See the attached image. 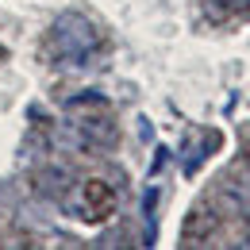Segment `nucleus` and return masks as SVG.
I'll return each mask as SVG.
<instances>
[{
  "label": "nucleus",
  "instance_id": "3",
  "mask_svg": "<svg viewBox=\"0 0 250 250\" xmlns=\"http://www.w3.org/2000/svg\"><path fill=\"white\" fill-rule=\"evenodd\" d=\"M216 223H219L216 208L196 204V208L185 216V223H181V243H185V247H200V243H208L212 231H216Z\"/></svg>",
  "mask_w": 250,
  "mask_h": 250
},
{
  "label": "nucleus",
  "instance_id": "6",
  "mask_svg": "<svg viewBox=\"0 0 250 250\" xmlns=\"http://www.w3.org/2000/svg\"><path fill=\"white\" fill-rule=\"evenodd\" d=\"M247 162H250V143H247Z\"/></svg>",
  "mask_w": 250,
  "mask_h": 250
},
{
  "label": "nucleus",
  "instance_id": "1",
  "mask_svg": "<svg viewBox=\"0 0 250 250\" xmlns=\"http://www.w3.org/2000/svg\"><path fill=\"white\" fill-rule=\"evenodd\" d=\"M100 46H104V35L89 16L62 12L42 39V58L50 65H85Z\"/></svg>",
  "mask_w": 250,
  "mask_h": 250
},
{
  "label": "nucleus",
  "instance_id": "2",
  "mask_svg": "<svg viewBox=\"0 0 250 250\" xmlns=\"http://www.w3.org/2000/svg\"><path fill=\"white\" fill-rule=\"evenodd\" d=\"M77 212H81V219H108L116 212V188L104 177H85L77 185Z\"/></svg>",
  "mask_w": 250,
  "mask_h": 250
},
{
  "label": "nucleus",
  "instance_id": "4",
  "mask_svg": "<svg viewBox=\"0 0 250 250\" xmlns=\"http://www.w3.org/2000/svg\"><path fill=\"white\" fill-rule=\"evenodd\" d=\"M69 188H73V173H69L65 166H42V169H39V192H42V196L62 200Z\"/></svg>",
  "mask_w": 250,
  "mask_h": 250
},
{
  "label": "nucleus",
  "instance_id": "5",
  "mask_svg": "<svg viewBox=\"0 0 250 250\" xmlns=\"http://www.w3.org/2000/svg\"><path fill=\"white\" fill-rule=\"evenodd\" d=\"M216 4L231 8V12H243V8H250V0H216Z\"/></svg>",
  "mask_w": 250,
  "mask_h": 250
}]
</instances>
